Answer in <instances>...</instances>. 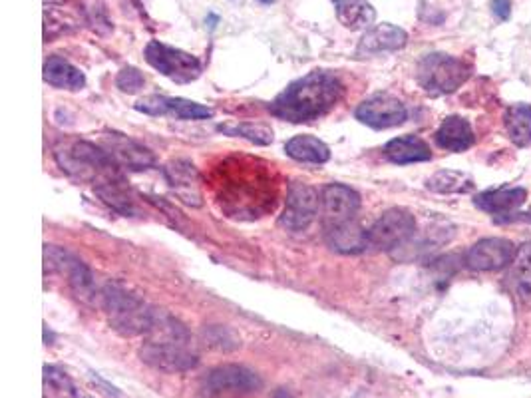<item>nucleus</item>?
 <instances>
[{"instance_id":"cd10ccee","label":"nucleus","mask_w":531,"mask_h":398,"mask_svg":"<svg viewBox=\"0 0 531 398\" xmlns=\"http://www.w3.org/2000/svg\"><path fill=\"white\" fill-rule=\"evenodd\" d=\"M510 283L512 289L520 297H530L531 295V243H526L518 249L516 259L512 261L510 269Z\"/></svg>"},{"instance_id":"2f4dec72","label":"nucleus","mask_w":531,"mask_h":398,"mask_svg":"<svg viewBox=\"0 0 531 398\" xmlns=\"http://www.w3.org/2000/svg\"><path fill=\"white\" fill-rule=\"evenodd\" d=\"M492 8H494V14L502 20H508L510 18V12H512V2L510 0H494L492 2Z\"/></svg>"},{"instance_id":"423d86ee","label":"nucleus","mask_w":531,"mask_h":398,"mask_svg":"<svg viewBox=\"0 0 531 398\" xmlns=\"http://www.w3.org/2000/svg\"><path fill=\"white\" fill-rule=\"evenodd\" d=\"M44 265H46V271L66 275V281H68L72 293L76 295V299H80L86 305H92L96 301L98 293H96L94 275H92L90 267L84 261H80L76 255H72L70 251H66L62 247L46 245L44 247Z\"/></svg>"},{"instance_id":"f8f14e48","label":"nucleus","mask_w":531,"mask_h":398,"mask_svg":"<svg viewBox=\"0 0 531 398\" xmlns=\"http://www.w3.org/2000/svg\"><path fill=\"white\" fill-rule=\"evenodd\" d=\"M518 247L504 237H488L474 243L464 255V263L472 271H500L516 259Z\"/></svg>"},{"instance_id":"f03ea898","label":"nucleus","mask_w":531,"mask_h":398,"mask_svg":"<svg viewBox=\"0 0 531 398\" xmlns=\"http://www.w3.org/2000/svg\"><path fill=\"white\" fill-rule=\"evenodd\" d=\"M140 359L148 367L170 375L187 373L199 363L189 331L166 311H156L152 329L140 347Z\"/></svg>"},{"instance_id":"5701e85b","label":"nucleus","mask_w":531,"mask_h":398,"mask_svg":"<svg viewBox=\"0 0 531 398\" xmlns=\"http://www.w3.org/2000/svg\"><path fill=\"white\" fill-rule=\"evenodd\" d=\"M285 154L297 162L317 164V166L327 164L331 160L329 146L311 134H301V136L291 138L285 144Z\"/></svg>"},{"instance_id":"9b49d317","label":"nucleus","mask_w":531,"mask_h":398,"mask_svg":"<svg viewBox=\"0 0 531 398\" xmlns=\"http://www.w3.org/2000/svg\"><path fill=\"white\" fill-rule=\"evenodd\" d=\"M354 116L368 128L388 130L404 124L408 118V110L392 94H374L358 104Z\"/></svg>"},{"instance_id":"0eeeda50","label":"nucleus","mask_w":531,"mask_h":398,"mask_svg":"<svg viewBox=\"0 0 531 398\" xmlns=\"http://www.w3.org/2000/svg\"><path fill=\"white\" fill-rule=\"evenodd\" d=\"M144 56L154 70L176 84H189L201 76V62L193 54L168 46L160 40L148 42Z\"/></svg>"},{"instance_id":"412c9836","label":"nucleus","mask_w":531,"mask_h":398,"mask_svg":"<svg viewBox=\"0 0 531 398\" xmlns=\"http://www.w3.org/2000/svg\"><path fill=\"white\" fill-rule=\"evenodd\" d=\"M384 156L392 164L406 166L416 162H428L432 158L430 146L418 136H400L384 146Z\"/></svg>"},{"instance_id":"f257e3e1","label":"nucleus","mask_w":531,"mask_h":398,"mask_svg":"<svg viewBox=\"0 0 531 398\" xmlns=\"http://www.w3.org/2000/svg\"><path fill=\"white\" fill-rule=\"evenodd\" d=\"M345 84L335 72L313 70L291 82L269 106L271 114L291 124H309L327 116L343 98Z\"/></svg>"},{"instance_id":"f704fd0d","label":"nucleus","mask_w":531,"mask_h":398,"mask_svg":"<svg viewBox=\"0 0 531 398\" xmlns=\"http://www.w3.org/2000/svg\"><path fill=\"white\" fill-rule=\"evenodd\" d=\"M526 219H530V221H531V205H530V209H528V211H526Z\"/></svg>"},{"instance_id":"2eb2a0df","label":"nucleus","mask_w":531,"mask_h":398,"mask_svg":"<svg viewBox=\"0 0 531 398\" xmlns=\"http://www.w3.org/2000/svg\"><path fill=\"white\" fill-rule=\"evenodd\" d=\"M360 209V196L343 184H329L321 192V211L327 225L351 221Z\"/></svg>"},{"instance_id":"bb28decb","label":"nucleus","mask_w":531,"mask_h":398,"mask_svg":"<svg viewBox=\"0 0 531 398\" xmlns=\"http://www.w3.org/2000/svg\"><path fill=\"white\" fill-rule=\"evenodd\" d=\"M217 132L233 138H243L257 146H269L273 144V130L263 124H251V122H227L219 124Z\"/></svg>"},{"instance_id":"72a5a7b5","label":"nucleus","mask_w":531,"mask_h":398,"mask_svg":"<svg viewBox=\"0 0 531 398\" xmlns=\"http://www.w3.org/2000/svg\"><path fill=\"white\" fill-rule=\"evenodd\" d=\"M259 2H263V4H273L275 0H259Z\"/></svg>"},{"instance_id":"39448f33","label":"nucleus","mask_w":531,"mask_h":398,"mask_svg":"<svg viewBox=\"0 0 531 398\" xmlns=\"http://www.w3.org/2000/svg\"><path fill=\"white\" fill-rule=\"evenodd\" d=\"M472 74V66L456 56L444 52L426 54L416 68V80L430 96H444L456 92Z\"/></svg>"},{"instance_id":"20e7f679","label":"nucleus","mask_w":531,"mask_h":398,"mask_svg":"<svg viewBox=\"0 0 531 398\" xmlns=\"http://www.w3.org/2000/svg\"><path fill=\"white\" fill-rule=\"evenodd\" d=\"M102 309L106 313L108 325L122 337L148 335L152 329L156 309H152L140 295L126 289L124 285L112 281L106 283L100 293Z\"/></svg>"},{"instance_id":"7c9ffc66","label":"nucleus","mask_w":531,"mask_h":398,"mask_svg":"<svg viewBox=\"0 0 531 398\" xmlns=\"http://www.w3.org/2000/svg\"><path fill=\"white\" fill-rule=\"evenodd\" d=\"M144 84H146L144 74H142L138 68H134V66H126V68H122L120 74L116 76V86H118L122 92H126V94H136V92H140V90L144 88Z\"/></svg>"},{"instance_id":"9d476101","label":"nucleus","mask_w":531,"mask_h":398,"mask_svg":"<svg viewBox=\"0 0 531 398\" xmlns=\"http://www.w3.org/2000/svg\"><path fill=\"white\" fill-rule=\"evenodd\" d=\"M321 207L319 192L305 182H293L281 213V225L289 231H305L317 219Z\"/></svg>"},{"instance_id":"f3484780","label":"nucleus","mask_w":531,"mask_h":398,"mask_svg":"<svg viewBox=\"0 0 531 398\" xmlns=\"http://www.w3.org/2000/svg\"><path fill=\"white\" fill-rule=\"evenodd\" d=\"M406 42H408V34L400 26H394L388 22L376 24L368 28L364 36L360 38L356 46V56L364 58V56H372L380 52H394V50L404 48Z\"/></svg>"},{"instance_id":"b1692460","label":"nucleus","mask_w":531,"mask_h":398,"mask_svg":"<svg viewBox=\"0 0 531 398\" xmlns=\"http://www.w3.org/2000/svg\"><path fill=\"white\" fill-rule=\"evenodd\" d=\"M339 22L349 30H368L376 20V10L368 0H333Z\"/></svg>"},{"instance_id":"ddd939ff","label":"nucleus","mask_w":531,"mask_h":398,"mask_svg":"<svg viewBox=\"0 0 531 398\" xmlns=\"http://www.w3.org/2000/svg\"><path fill=\"white\" fill-rule=\"evenodd\" d=\"M102 148L114 158V162L120 168H126L130 172H146L156 168V156L148 148H144L142 144L124 134L118 132L106 134L102 138Z\"/></svg>"},{"instance_id":"393cba45","label":"nucleus","mask_w":531,"mask_h":398,"mask_svg":"<svg viewBox=\"0 0 531 398\" xmlns=\"http://www.w3.org/2000/svg\"><path fill=\"white\" fill-rule=\"evenodd\" d=\"M506 130L510 140L518 148L531 146V106L528 104H514L506 110L504 116Z\"/></svg>"},{"instance_id":"473e14b6","label":"nucleus","mask_w":531,"mask_h":398,"mask_svg":"<svg viewBox=\"0 0 531 398\" xmlns=\"http://www.w3.org/2000/svg\"><path fill=\"white\" fill-rule=\"evenodd\" d=\"M273 398H295L287 389H277L275 391V395H273Z\"/></svg>"},{"instance_id":"1a4fd4ad","label":"nucleus","mask_w":531,"mask_h":398,"mask_svg":"<svg viewBox=\"0 0 531 398\" xmlns=\"http://www.w3.org/2000/svg\"><path fill=\"white\" fill-rule=\"evenodd\" d=\"M203 387L209 397H243L259 393L263 389V381L247 367L223 365L207 375Z\"/></svg>"},{"instance_id":"a878e982","label":"nucleus","mask_w":531,"mask_h":398,"mask_svg":"<svg viewBox=\"0 0 531 398\" xmlns=\"http://www.w3.org/2000/svg\"><path fill=\"white\" fill-rule=\"evenodd\" d=\"M426 188L430 192H436V194H446V196H456V194H470L474 190V180L464 174V172H456V170H442V172H436Z\"/></svg>"},{"instance_id":"dca6fc26","label":"nucleus","mask_w":531,"mask_h":398,"mask_svg":"<svg viewBox=\"0 0 531 398\" xmlns=\"http://www.w3.org/2000/svg\"><path fill=\"white\" fill-rule=\"evenodd\" d=\"M164 176L179 201L191 207H199L203 203L201 184L197 168L189 160H174L164 168Z\"/></svg>"},{"instance_id":"4468645a","label":"nucleus","mask_w":531,"mask_h":398,"mask_svg":"<svg viewBox=\"0 0 531 398\" xmlns=\"http://www.w3.org/2000/svg\"><path fill=\"white\" fill-rule=\"evenodd\" d=\"M138 112L148 116H172L176 120H207L213 118V110L183 98L148 96L136 104Z\"/></svg>"},{"instance_id":"6ab92c4d","label":"nucleus","mask_w":531,"mask_h":398,"mask_svg":"<svg viewBox=\"0 0 531 398\" xmlns=\"http://www.w3.org/2000/svg\"><path fill=\"white\" fill-rule=\"evenodd\" d=\"M436 144L454 154L466 152L474 146V130L466 118L450 116L436 130Z\"/></svg>"},{"instance_id":"4be33fe9","label":"nucleus","mask_w":531,"mask_h":398,"mask_svg":"<svg viewBox=\"0 0 531 398\" xmlns=\"http://www.w3.org/2000/svg\"><path fill=\"white\" fill-rule=\"evenodd\" d=\"M44 80L60 90H82L86 86V76L80 68L70 64L66 58L50 56L44 64Z\"/></svg>"},{"instance_id":"7ed1b4c3","label":"nucleus","mask_w":531,"mask_h":398,"mask_svg":"<svg viewBox=\"0 0 531 398\" xmlns=\"http://www.w3.org/2000/svg\"><path fill=\"white\" fill-rule=\"evenodd\" d=\"M54 158L70 178L92 184L94 190L106 182L122 178L120 166L100 146L84 140H66L54 148Z\"/></svg>"},{"instance_id":"aec40b11","label":"nucleus","mask_w":531,"mask_h":398,"mask_svg":"<svg viewBox=\"0 0 531 398\" xmlns=\"http://www.w3.org/2000/svg\"><path fill=\"white\" fill-rule=\"evenodd\" d=\"M327 241L335 251L354 255L368 249V231L351 219L345 223L327 225Z\"/></svg>"},{"instance_id":"c85d7f7f","label":"nucleus","mask_w":531,"mask_h":398,"mask_svg":"<svg viewBox=\"0 0 531 398\" xmlns=\"http://www.w3.org/2000/svg\"><path fill=\"white\" fill-rule=\"evenodd\" d=\"M44 395L46 398H86L72 379L54 365L44 367Z\"/></svg>"},{"instance_id":"c756f323","label":"nucleus","mask_w":531,"mask_h":398,"mask_svg":"<svg viewBox=\"0 0 531 398\" xmlns=\"http://www.w3.org/2000/svg\"><path fill=\"white\" fill-rule=\"evenodd\" d=\"M205 345L217 351H235L241 347V341L227 327H209L205 331Z\"/></svg>"},{"instance_id":"6e6552de","label":"nucleus","mask_w":531,"mask_h":398,"mask_svg":"<svg viewBox=\"0 0 531 398\" xmlns=\"http://www.w3.org/2000/svg\"><path fill=\"white\" fill-rule=\"evenodd\" d=\"M416 233V219L402 207L384 211L368 229V247L378 251H394L406 245Z\"/></svg>"},{"instance_id":"a211bd4d","label":"nucleus","mask_w":531,"mask_h":398,"mask_svg":"<svg viewBox=\"0 0 531 398\" xmlns=\"http://www.w3.org/2000/svg\"><path fill=\"white\" fill-rule=\"evenodd\" d=\"M528 198V192L524 188H498V190H488L478 194L474 203L478 209L496 215V217H504V215H514Z\"/></svg>"}]
</instances>
